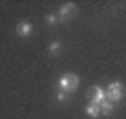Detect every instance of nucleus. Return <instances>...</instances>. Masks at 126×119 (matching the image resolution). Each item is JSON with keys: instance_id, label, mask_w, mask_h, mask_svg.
<instances>
[{"instance_id": "nucleus-10", "label": "nucleus", "mask_w": 126, "mask_h": 119, "mask_svg": "<svg viewBox=\"0 0 126 119\" xmlns=\"http://www.w3.org/2000/svg\"><path fill=\"white\" fill-rule=\"evenodd\" d=\"M46 21H48V23H50V25H53V23H55V21H57V17H55V15H48V17H46Z\"/></svg>"}, {"instance_id": "nucleus-5", "label": "nucleus", "mask_w": 126, "mask_h": 119, "mask_svg": "<svg viewBox=\"0 0 126 119\" xmlns=\"http://www.w3.org/2000/svg\"><path fill=\"white\" fill-rule=\"evenodd\" d=\"M103 100H105V90L99 88V86L93 88V102H94V105H101Z\"/></svg>"}, {"instance_id": "nucleus-4", "label": "nucleus", "mask_w": 126, "mask_h": 119, "mask_svg": "<svg viewBox=\"0 0 126 119\" xmlns=\"http://www.w3.org/2000/svg\"><path fill=\"white\" fill-rule=\"evenodd\" d=\"M74 11H76V4H74V2H67V4H63V6H61L59 15H61V19H67V17H72Z\"/></svg>"}, {"instance_id": "nucleus-2", "label": "nucleus", "mask_w": 126, "mask_h": 119, "mask_svg": "<svg viewBox=\"0 0 126 119\" xmlns=\"http://www.w3.org/2000/svg\"><path fill=\"white\" fill-rule=\"evenodd\" d=\"M78 82H80V77L74 73H65L59 77V88H61V92H67V90H76L78 88Z\"/></svg>"}, {"instance_id": "nucleus-3", "label": "nucleus", "mask_w": 126, "mask_h": 119, "mask_svg": "<svg viewBox=\"0 0 126 119\" xmlns=\"http://www.w3.org/2000/svg\"><path fill=\"white\" fill-rule=\"evenodd\" d=\"M32 29H34V27H32V23H27V21H21V23L17 25V34L21 36V38L32 36Z\"/></svg>"}, {"instance_id": "nucleus-6", "label": "nucleus", "mask_w": 126, "mask_h": 119, "mask_svg": "<svg viewBox=\"0 0 126 119\" xmlns=\"http://www.w3.org/2000/svg\"><path fill=\"white\" fill-rule=\"evenodd\" d=\"M86 115H88V117H99L101 115V109H99V105H94V102H88V105H86Z\"/></svg>"}, {"instance_id": "nucleus-9", "label": "nucleus", "mask_w": 126, "mask_h": 119, "mask_svg": "<svg viewBox=\"0 0 126 119\" xmlns=\"http://www.w3.org/2000/svg\"><path fill=\"white\" fill-rule=\"evenodd\" d=\"M57 100H59V102H65V100H67V96H65V92H59V94H57Z\"/></svg>"}, {"instance_id": "nucleus-8", "label": "nucleus", "mask_w": 126, "mask_h": 119, "mask_svg": "<svg viewBox=\"0 0 126 119\" xmlns=\"http://www.w3.org/2000/svg\"><path fill=\"white\" fill-rule=\"evenodd\" d=\"M59 48H61V44H59L57 40H55V42H50V46H48V50H50L53 54H57V52H59Z\"/></svg>"}, {"instance_id": "nucleus-7", "label": "nucleus", "mask_w": 126, "mask_h": 119, "mask_svg": "<svg viewBox=\"0 0 126 119\" xmlns=\"http://www.w3.org/2000/svg\"><path fill=\"white\" fill-rule=\"evenodd\" d=\"M99 109H101V113H103V115H109V113H111V109H113V105L107 100V98H105V100L99 105Z\"/></svg>"}, {"instance_id": "nucleus-1", "label": "nucleus", "mask_w": 126, "mask_h": 119, "mask_svg": "<svg viewBox=\"0 0 126 119\" xmlns=\"http://www.w3.org/2000/svg\"><path fill=\"white\" fill-rule=\"evenodd\" d=\"M122 96H124V86H122L120 82H111L109 88L105 90V98H107L109 102H120Z\"/></svg>"}]
</instances>
